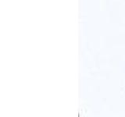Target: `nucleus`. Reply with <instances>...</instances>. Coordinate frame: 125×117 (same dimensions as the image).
<instances>
[]
</instances>
